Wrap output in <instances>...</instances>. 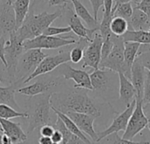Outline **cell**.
Returning <instances> with one entry per match:
<instances>
[{"label": "cell", "instance_id": "cell-29", "mask_svg": "<svg viewBox=\"0 0 150 144\" xmlns=\"http://www.w3.org/2000/svg\"><path fill=\"white\" fill-rule=\"evenodd\" d=\"M89 42L90 41L84 38H79L78 41H76V47H74L69 51L70 62H72L73 63H78L81 62V60H83L84 48L87 47Z\"/></svg>", "mask_w": 150, "mask_h": 144}, {"label": "cell", "instance_id": "cell-36", "mask_svg": "<svg viewBox=\"0 0 150 144\" xmlns=\"http://www.w3.org/2000/svg\"><path fill=\"white\" fill-rule=\"evenodd\" d=\"M136 59H138L141 62V63L144 66V68L150 72V51L138 55Z\"/></svg>", "mask_w": 150, "mask_h": 144}, {"label": "cell", "instance_id": "cell-13", "mask_svg": "<svg viewBox=\"0 0 150 144\" xmlns=\"http://www.w3.org/2000/svg\"><path fill=\"white\" fill-rule=\"evenodd\" d=\"M136 105V99H134L129 105L127 106L126 109L120 114H118L112 121V124L104 131L98 133V142H100L102 139L106 137L109 135L113 133H119L120 131H125L128 124L129 119L134 112V109Z\"/></svg>", "mask_w": 150, "mask_h": 144}, {"label": "cell", "instance_id": "cell-4", "mask_svg": "<svg viewBox=\"0 0 150 144\" xmlns=\"http://www.w3.org/2000/svg\"><path fill=\"white\" fill-rule=\"evenodd\" d=\"M24 40L19 36L16 30L9 33V40L6 41L4 57L6 61V71L10 81L12 83L16 80L17 67L19 58L25 52Z\"/></svg>", "mask_w": 150, "mask_h": 144}, {"label": "cell", "instance_id": "cell-39", "mask_svg": "<svg viewBox=\"0 0 150 144\" xmlns=\"http://www.w3.org/2000/svg\"><path fill=\"white\" fill-rule=\"evenodd\" d=\"M5 45H6V39L5 35H1L0 36V61L3 62L4 66H6V61L4 57V53H5Z\"/></svg>", "mask_w": 150, "mask_h": 144}, {"label": "cell", "instance_id": "cell-19", "mask_svg": "<svg viewBox=\"0 0 150 144\" xmlns=\"http://www.w3.org/2000/svg\"><path fill=\"white\" fill-rule=\"evenodd\" d=\"M69 26L79 38H84L89 41H91L94 33L98 31L97 29H90L84 26L83 22L81 21L80 18L73 11L72 9L69 7Z\"/></svg>", "mask_w": 150, "mask_h": 144}, {"label": "cell", "instance_id": "cell-26", "mask_svg": "<svg viewBox=\"0 0 150 144\" xmlns=\"http://www.w3.org/2000/svg\"><path fill=\"white\" fill-rule=\"evenodd\" d=\"M12 6L16 17V29H18L22 25L30 10V0H15Z\"/></svg>", "mask_w": 150, "mask_h": 144}, {"label": "cell", "instance_id": "cell-51", "mask_svg": "<svg viewBox=\"0 0 150 144\" xmlns=\"http://www.w3.org/2000/svg\"><path fill=\"white\" fill-rule=\"evenodd\" d=\"M1 82H4V78H3L2 75L0 74V83H1Z\"/></svg>", "mask_w": 150, "mask_h": 144}, {"label": "cell", "instance_id": "cell-53", "mask_svg": "<svg viewBox=\"0 0 150 144\" xmlns=\"http://www.w3.org/2000/svg\"><path fill=\"white\" fill-rule=\"evenodd\" d=\"M149 33H150V26H149Z\"/></svg>", "mask_w": 150, "mask_h": 144}, {"label": "cell", "instance_id": "cell-16", "mask_svg": "<svg viewBox=\"0 0 150 144\" xmlns=\"http://www.w3.org/2000/svg\"><path fill=\"white\" fill-rule=\"evenodd\" d=\"M0 29L9 34L16 29V17L12 4L7 0H0Z\"/></svg>", "mask_w": 150, "mask_h": 144}, {"label": "cell", "instance_id": "cell-48", "mask_svg": "<svg viewBox=\"0 0 150 144\" xmlns=\"http://www.w3.org/2000/svg\"><path fill=\"white\" fill-rule=\"evenodd\" d=\"M148 118H149V123H148V128H149V131H150V115H149V116H148Z\"/></svg>", "mask_w": 150, "mask_h": 144}, {"label": "cell", "instance_id": "cell-54", "mask_svg": "<svg viewBox=\"0 0 150 144\" xmlns=\"http://www.w3.org/2000/svg\"><path fill=\"white\" fill-rule=\"evenodd\" d=\"M0 130H1V126H0Z\"/></svg>", "mask_w": 150, "mask_h": 144}, {"label": "cell", "instance_id": "cell-44", "mask_svg": "<svg viewBox=\"0 0 150 144\" xmlns=\"http://www.w3.org/2000/svg\"><path fill=\"white\" fill-rule=\"evenodd\" d=\"M53 142L51 140V137H47V136H41L39 139V144H52Z\"/></svg>", "mask_w": 150, "mask_h": 144}, {"label": "cell", "instance_id": "cell-50", "mask_svg": "<svg viewBox=\"0 0 150 144\" xmlns=\"http://www.w3.org/2000/svg\"><path fill=\"white\" fill-rule=\"evenodd\" d=\"M2 138H3V134H0V144H3V143H2Z\"/></svg>", "mask_w": 150, "mask_h": 144}, {"label": "cell", "instance_id": "cell-6", "mask_svg": "<svg viewBox=\"0 0 150 144\" xmlns=\"http://www.w3.org/2000/svg\"><path fill=\"white\" fill-rule=\"evenodd\" d=\"M46 56H47V55L43 53L40 48H31L25 50L18 63L16 80L21 79L24 82V80L33 72V70Z\"/></svg>", "mask_w": 150, "mask_h": 144}, {"label": "cell", "instance_id": "cell-49", "mask_svg": "<svg viewBox=\"0 0 150 144\" xmlns=\"http://www.w3.org/2000/svg\"><path fill=\"white\" fill-rule=\"evenodd\" d=\"M7 2L11 4H13V3L15 2V0H7Z\"/></svg>", "mask_w": 150, "mask_h": 144}, {"label": "cell", "instance_id": "cell-8", "mask_svg": "<svg viewBox=\"0 0 150 144\" xmlns=\"http://www.w3.org/2000/svg\"><path fill=\"white\" fill-rule=\"evenodd\" d=\"M114 46L109 55L99 63L98 69H107L117 73L122 72L127 77V69L124 61V40L122 37L113 35Z\"/></svg>", "mask_w": 150, "mask_h": 144}, {"label": "cell", "instance_id": "cell-35", "mask_svg": "<svg viewBox=\"0 0 150 144\" xmlns=\"http://www.w3.org/2000/svg\"><path fill=\"white\" fill-rule=\"evenodd\" d=\"M143 105L150 104V72L147 70L146 71V79L143 89V98H142Z\"/></svg>", "mask_w": 150, "mask_h": 144}, {"label": "cell", "instance_id": "cell-1", "mask_svg": "<svg viewBox=\"0 0 150 144\" xmlns=\"http://www.w3.org/2000/svg\"><path fill=\"white\" fill-rule=\"evenodd\" d=\"M76 89L69 92H53L50 99L51 106L63 113L76 112L92 115L96 119L100 117L99 106L88 95L85 89Z\"/></svg>", "mask_w": 150, "mask_h": 144}, {"label": "cell", "instance_id": "cell-33", "mask_svg": "<svg viewBox=\"0 0 150 144\" xmlns=\"http://www.w3.org/2000/svg\"><path fill=\"white\" fill-rule=\"evenodd\" d=\"M39 4H47L50 7L56 6V7H59V8L66 9L67 5L69 4V1H68V0H34L32 6L37 5Z\"/></svg>", "mask_w": 150, "mask_h": 144}, {"label": "cell", "instance_id": "cell-27", "mask_svg": "<svg viewBox=\"0 0 150 144\" xmlns=\"http://www.w3.org/2000/svg\"><path fill=\"white\" fill-rule=\"evenodd\" d=\"M124 41L138 42L140 44H150V33L144 30H127L122 36Z\"/></svg>", "mask_w": 150, "mask_h": 144}, {"label": "cell", "instance_id": "cell-46", "mask_svg": "<svg viewBox=\"0 0 150 144\" xmlns=\"http://www.w3.org/2000/svg\"><path fill=\"white\" fill-rule=\"evenodd\" d=\"M2 143L3 144H13L11 139L10 136H8L5 134H3V138H2Z\"/></svg>", "mask_w": 150, "mask_h": 144}, {"label": "cell", "instance_id": "cell-21", "mask_svg": "<svg viewBox=\"0 0 150 144\" xmlns=\"http://www.w3.org/2000/svg\"><path fill=\"white\" fill-rule=\"evenodd\" d=\"M21 84H23V81L21 79H18L12 82L11 85L7 87L0 86V104L10 106L15 110L21 112V108L15 99V92L19 86H21Z\"/></svg>", "mask_w": 150, "mask_h": 144}, {"label": "cell", "instance_id": "cell-22", "mask_svg": "<svg viewBox=\"0 0 150 144\" xmlns=\"http://www.w3.org/2000/svg\"><path fill=\"white\" fill-rule=\"evenodd\" d=\"M74 6L75 13L82 18L87 26L90 29H97L99 31V22L98 20L95 19V18L90 13V11L87 10V8L83 4V3L80 0H70Z\"/></svg>", "mask_w": 150, "mask_h": 144}, {"label": "cell", "instance_id": "cell-25", "mask_svg": "<svg viewBox=\"0 0 150 144\" xmlns=\"http://www.w3.org/2000/svg\"><path fill=\"white\" fill-rule=\"evenodd\" d=\"M51 110L56 114V116H58L59 118L62 119V121L63 123L65 124L66 128L69 130V132H70L71 134H73V135H76V136H78V137H80L82 140H83L85 143H87L88 144H94L93 143H91V140H89V138L87 137V135H86L85 134H83V133L78 128V127L76 125V123H75V122H74V121H73L66 113H63L60 112L59 110L55 109V108L53 107V106H51Z\"/></svg>", "mask_w": 150, "mask_h": 144}, {"label": "cell", "instance_id": "cell-7", "mask_svg": "<svg viewBox=\"0 0 150 144\" xmlns=\"http://www.w3.org/2000/svg\"><path fill=\"white\" fill-rule=\"evenodd\" d=\"M76 40L72 36L56 37L40 34L33 39L24 40V49L40 48V49H57L68 45L76 44Z\"/></svg>", "mask_w": 150, "mask_h": 144}, {"label": "cell", "instance_id": "cell-38", "mask_svg": "<svg viewBox=\"0 0 150 144\" xmlns=\"http://www.w3.org/2000/svg\"><path fill=\"white\" fill-rule=\"evenodd\" d=\"M135 7L144 11L150 18V0H141L139 3L135 4Z\"/></svg>", "mask_w": 150, "mask_h": 144}, {"label": "cell", "instance_id": "cell-43", "mask_svg": "<svg viewBox=\"0 0 150 144\" xmlns=\"http://www.w3.org/2000/svg\"><path fill=\"white\" fill-rule=\"evenodd\" d=\"M66 144H88L87 143H85L83 140H82L80 137L75 135H71L69 139L68 140L67 143Z\"/></svg>", "mask_w": 150, "mask_h": 144}, {"label": "cell", "instance_id": "cell-45", "mask_svg": "<svg viewBox=\"0 0 150 144\" xmlns=\"http://www.w3.org/2000/svg\"><path fill=\"white\" fill-rule=\"evenodd\" d=\"M141 0H113V5L112 7L118 5L119 4H121V3H127V2H131V3H134V4H137L139 3Z\"/></svg>", "mask_w": 150, "mask_h": 144}, {"label": "cell", "instance_id": "cell-12", "mask_svg": "<svg viewBox=\"0 0 150 144\" xmlns=\"http://www.w3.org/2000/svg\"><path fill=\"white\" fill-rule=\"evenodd\" d=\"M103 45V36L97 31L94 33V36L91 41L89 42L87 47L83 51V68L91 67L94 70H98L99 68V63L101 62V50Z\"/></svg>", "mask_w": 150, "mask_h": 144}, {"label": "cell", "instance_id": "cell-23", "mask_svg": "<svg viewBox=\"0 0 150 144\" xmlns=\"http://www.w3.org/2000/svg\"><path fill=\"white\" fill-rule=\"evenodd\" d=\"M141 44L133 41H124V61L127 72V77L131 78V68L135 61Z\"/></svg>", "mask_w": 150, "mask_h": 144}, {"label": "cell", "instance_id": "cell-17", "mask_svg": "<svg viewBox=\"0 0 150 144\" xmlns=\"http://www.w3.org/2000/svg\"><path fill=\"white\" fill-rule=\"evenodd\" d=\"M146 71L147 70L141 63L138 59H135L131 68V82L134 86L136 91V100H142L143 98V89L146 79Z\"/></svg>", "mask_w": 150, "mask_h": 144}, {"label": "cell", "instance_id": "cell-5", "mask_svg": "<svg viewBox=\"0 0 150 144\" xmlns=\"http://www.w3.org/2000/svg\"><path fill=\"white\" fill-rule=\"evenodd\" d=\"M92 91H95L104 97H112L117 91L119 74L107 69H98L90 75Z\"/></svg>", "mask_w": 150, "mask_h": 144}, {"label": "cell", "instance_id": "cell-40", "mask_svg": "<svg viewBox=\"0 0 150 144\" xmlns=\"http://www.w3.org/2000/svg\"><path fill=\"white\" fill-rule=\"evenodd\" d=\"M54 132V128L53 126H51L50 124L44 125V126L40 127V133L41 136L51 137V135H53Z\"/></svg>", "mask_w": 150, "mask_h": 144}, {"label": "cell", "instance_id": "cell-15", "mask_svg": "<svg viewBox=\"0 0 150 144\" xmlns=\"http://www.w3.org/2000/svg\"><path fill=\"white\" fill-rule=\"evenodd\" d=\"M61 78L62 77H55L54 78H52V79L39 80L33 84L18 88L16 92L25 95V96H29V97H33V96L46 93V92H51V90L58 86L61 84Z\"/></svg>", "mask_w": 150, "mask_h": 144}, {"label": "cell", "instance_id": "cell-37", "mask_svg": "<svg viewBox=\"0 0 150 144\" xmlns=\"http://www.w3.org/2000/svg\"><path fill=\"white\" fill-rule=\"evenodd\" d=\"M92 10H93V17L95 18V19L98 20V11L100 10V8L102 6H104V0H89Z\"/></svg>", "mask_w": 150, "mask_h": 144}, {"label": "cell", "instance_id": "cell-18", "mask_svg": "<svg viewBox=\"0 0 150 144\" xmlns=\"http://www.w3.org/2000/svg\"><path fill=\"white\" fill-rule=\"evenodd\" d=\"M0 126L3 134L10 136L13 144L21 143L26 141L27 135L21 128L19 123H15L10 120L0 118Z\"/></svg>", "mask_w": 150, "mask_h": 144}, {"label": "cell", "instance_id": "cell-32", "mask_svg": "<svg viewBox=\"0 0 150 144\" xmlns=\"http://www.w3.org/2000/svg\"><path fill=\"white\" fill-rule=\"evenodd\" d=\"M102 140H105V142H103L102 144H150L149 142H137L136 143V142L123 139L122 137L119 136L118 133H113L112 135H109Z\"/></svg>", "mask_w": 150, "mask_h": 144}, {"label": "cell", "instance_id": "cell-28", "mask_svg": "<svg viewBox=\"0 0 150 144\" xmlns=\"http://www.w3.org/2000/svg\"><path fill=\"white\" fill-rule=\"evenodd\" d=\"M128 21L121 17H112L110 23V30L115 36L121 37L128 29Z\"/></svg>", "mask_w": 150, "mask_h": 144}, {"label": "cell", "instance_id": "cell-9", "mask_svg": "<svg viewBox=\"0 0 150 144\" xmlns=\"http://www.w3.org/2000/svg\"><path fill=\"white\" fill-rule=\"evenodd\" d=\"M55 77H63L65 80H73L75 82L74 88L85 89L89 91H92V85L91 83L90 75L81 70H76L72 68L67 62L59 65L54 71Z\"/></svg>", "mask_w": 150, "mask_h": 144}, {"label": "cell", "instance_id": "cell-10", "mask_svg": "<svg viewBox=\"0 0 150 144\" xmlns=\"http://www.w3.org/2000/svg\"><path fill=\"white\" fill-rule=\"evenodd\" d=\"M149 118L143 110L142 100H136V105L134 112L129 119L128 124L123 134L122 138L132 141L140 132L148 127Z\"/></svg>", "mask_w": 150, "mask_h": 144}, {"label": "cell", "instance_id": "cell-41", "mask_svg": "<svg viewBox=\"0 0 150 144\" xmlns=\"http://www.w3.org/2000/svg\"><path fill=\"white\" fill-rule=\"evenodd\" d=\"M112 5H113V0H104V14H103V17L112 18L111 12H112Z\"/></svg>", "mask_w": 150, "mask_h": 144}, {"label": "cell", "instance_id": "cell-3", "mask_svg": "<svg viewBox=\"0 0 150 144\" xmlns=\"http://www.w3.org/2000/svg\"><path fill=\"white\" fill-rule=\"evenodd\" d=\"M53 92H46L31 97L28 108V128L27 134H31L35 129L51 123V103L50 99Z\"/></svg>", "mask_w": 150, "mask_h": 144}, {"label": "cell", "instance_id": "cell-30", "mask_svg": "<svg viewBox=\"0 0 150 144\" xmlns=\"http://www.w3.org/2000/svg\"><path fill=\"white\" fill-rule=\"evenodd\" d=\"M134 7L131 2H127V3H121L119 4L118 5L112 7V17H121L128 20L130 17L133 14Z\"/></svg>", "mask_w": 150, "mask_h": 144}, {"label": "cell", "instance_id": "cell-2", "mask_svg": "<svg viewBox=\"0 0 150 144\" xmlns=\"http://www.w3.org/2000/svg\"><path fill=\"white\" fill-rule=\"evenodd\" d=\"M64 11L65 9L63 8H58L57 11L53 13L42 11L34 14L33 9H30L22 25L16 29V31L24 40L33 39L42 34L45 29L47 28L56 18H61L64 13Z\"/></svg>", "mask_w": 150, "mask_h": 144}, {"label": "cell", "instance_id": "cell-20", "mask_svg": "<svg viewBox=\"0 0 150 144\" xmlns=\"http://www.w3.org/2000/svg\"><path fill=\"white\" fill-rule=\"evenodd\" d=\"M119 74V95L121 102L127 106L136 97V91L131 80L122 72Z\"/></svg>", "mask_w": 150, "mask_h": 144}, {"label": "cell", "instance_id": "cell-24", "mask_svg": "<svg viewBox=\"0 0 150 144\" xmlns=\"http://www.w3.org/2000/svg\"><path fill=\"white\" fill-rule=\"evenodd\" d=\"M131 30H144L149 31L150 26V18L142 11L134 6L133 14L129 18Z\"/></svg>", "mask_w": 150, "mask_h": 144}, {"label": "cell", "instance_id": "cell-42", "mask_svg": "<svg viewBox=\"0 0 150 144\" xmlns=\"http://www.w3.org/2000/svg\"><path fill=\"white\" fill-rule=\"evenodd\" d=\"M51 140L54 143L61 144L62 142V140H63V136H62V133L60 131L54 129V132L51 135Z\"/></svg>", "mask_w": 150, "mask_h": 144}, {"label": "cell", "instance_id": "cell-11", "mask_svg": "<svg viewBox=\"0 0 150 144\" xmlns=\"http://www.w3.org/2000/svg\"><path fill=\"white\" fill-rule=\"evenodd\" d=\"M69 61H70L69 51L60 52L59 54H57L55 55H52V56L47 55L40 62V63L33 70V72L31 73L24 80L23 84H26L40 75H45L47 73H50L53 70H54L59 65L68 62Z\"/></svg>", "mask_w": 150, "mask_h": 144}, {"label": "cell", "instance_id": "cell-34", "mask_svg": "<svg viewBox=\"0 0 150 144\" xmlns=\"http://www.w3.org/2000/svg\"><path fill=\"white\" fill-rule=\"evenodd\" d=\"M71 32V28L68 26L64 27H55V26H49L47 28L45 29L42 34L47 35V36H56V35H61L62 33H67Z\"/></svg>", "mask_w": 150, "mask_h": 144}, {"label": "cell", "instance_id": "cell-52", "mask_svg": "<svg viewBox=\"0 0 150 144\" xmlns=\"http://www.w3.org/2000/svg\"><path fill=\"white\" fill-rule=\"evenodd\" d=\"M1 35H6V34H4V33L2 32V30L0 29V36H1Z\"/></svg>", "mask_w": 150, "mask_h": 144}, {"label": "cell", "instance_id": "cell-47", "mask_svg": "<svg viewBox=\"0 0 150 144\" xmlns=\"http://www.w3.org/2000/svg\"><path fill=\"white\" fill-rule=\"evenodd\" d=\"M143 110H144V113H146L147 116H149L150 115V104H145L143 105Z\"/></svg>", "mask_w": 150, "mask_h": 144}, {"label": "cell", "instance_id": "cell-31", "mask_svg": "<svg viewBox=\"0 0 150 144\" xmlns=\"http://www.w3.org/2000/svg\"><path fill=\"white\" fill-rule=\"evenodd\" d=\"M28 114L25 112H18L10 106L0 104V118L11 120L13 118H27Z\"/></svg>", "mask_w": 150, "mask_h": 144}, {"label": "cell", "instance_id": "cell-14", "mask_svg": "<svg viewBox=\"0 0 150 144\" xmlns=\"http://www.w3.org/2000/svg\"><path fill=\"white\" fill-rule=\"evenodd\" d=\"M66 114L76 123L78 128L86 135H88L93 143L98 142V133L94 128V121L96 118L92 115L76 112H68Z\"/></svg>", "mask_w": 150, "mask_h": 144}]
</instances>
